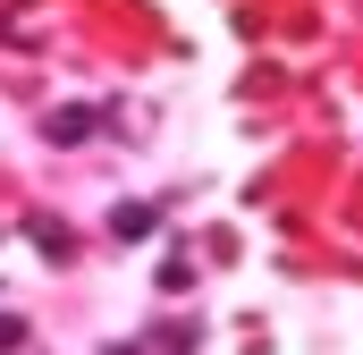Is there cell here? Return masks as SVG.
Returning <instances> with one entry per match:
<instances>
[{
  "instance_id": "1",
  "label": "cell",
  "mask_w": 363,
  "mask_h": 355,
  "mask_svg": "<svg viewBox=\"0 0 363 355\" xmlns=\"http://www.w3.org/2000/svg\"><path fill=\"white\" fill-rule=\"evenodd\" d=\"M93 127H101V110H85V102H68V110H51V119H43V136H51V144H85Z\"/></svg>"
},
{
  "instance_id": "2",
  "label": "cell",
  "mask_w": 363,
  "mask_h": 355,
  "mask_svg": "<svg viewBox=\"0 0 363 355\" xmlns=\"http://www.w3.org/2000/svg\"><path fill=\"white\" fill-rule=\"evenodd\" d=\"M26 237H34V246H43V254H60V263H68V254H77V237H68V229H60V220H51V212H34V220H26Z\"/></svg>"
},
{
  "instance_id": "3",
  "label": "cell",
  "mask_w": 363,
  "mask_h": 355,
  "mask_svg": "<svg viewBox=\"0 0 363 355\" xmlns=\"http://www.w3.org/2000/svg\"><path fill=\"white\" fill-rule=\"evenodd\" d=\"M110 229H118V237H152V229H161V212H152V203H118V212H110Z\"/></svg>"
},
{
  "instance_id": "4",
  "label": "cell",
  "mask_w": 363,
  "mask_h": 355,
  "mask_svg": "<svg viewBox=\"0 0 363 355\" xmlns=\"http://www.w3.org/2000/svg\"><path fill=\"white\" fill-rule=\"evenodd\" d=\"M152 279H161V296H186V288H194V254H169Z\"/></svg>"
},
{
  "instance_id": "5",
  "label": "cell",
  "mask_w": 363,
  "mask_h": 355,
  "mask_svg": "<svg viewBox=\"0 0 363 355\" xmlns=\"http://www.w3.org/2000/svg\"><path fill=\"white\" fill-rule=\"evenodd\" d=\"M26 347V322H17V313H0V355H17Z\"/></svg>"
},
{
  "instance_id": "6",
  "label": "cell",
  "mask_w": 363,
  "mask_h": 355,
  "mask_svg": "<svg viewBox=\"0 0 363 355\" xmlns=\"http://www.w3.org/2000/svg\"><path fill=\"white\" fill-rule=\"evenodd\" d=\"M101 355H144V347H101Z\"/></svg>"
}]
</instances>
